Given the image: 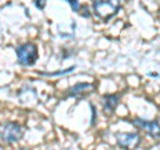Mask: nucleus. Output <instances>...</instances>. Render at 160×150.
Listing matches in <instances>:
<instances>
[{"label":"nucleus","mask_w":160,"mask_h":150,"mask_svg":"<svg viewBox=\"0 0 160 150\" xmlns=\"http://www.w3.org/2000/svg\"><path fill=\"white\" fill-rule=\"evenodd\" d=\"M120 4H122L120 0H95L93 12L102 20H108L113 15H116L120 8Z\"/></svg>","instance_id":"obj_1"},{"label":"nucleus","mask_w":160,"mask_h":150,"mask_svg":"<svg viewBox=\"0 0 160 150\" xmlns=\"http://www.w3.org/2000/svg\"><path fill=\"white\" fill-rule=\"evenodd\" d=\"M24 129L16 122H4L0 125V139L4 142H18L22 139Z\"/></svg>","instance_id":"obj_2"},{"label":"nucleus","mask_w":160,"mask_h":150,"mask_svg":"<svg viewBox=\"0 0 160 150\" xmlns=\"http://www.w3.org/2000/svg\"><path fill=\"white\" fill-rule=\"evenodd\" d=\"M18 60L22 65H32L38 60V47L35 44H23L16 48Z\"/></svg>","instance_id":"obj_3"},{"label":"nucleus","mask_w":160,"mask_h":150,"mask_svg":"<svg viewBox=\"0 0 160 150\" xmlns=\"http://www.w3.org/2000/svg\"><path fill=\"white\" fill-rule=\"evenodd\" d=\"M116 139L119 146L126 150H135L142 141L138 133H119L116 136Z\"/></svg>","instance_id":"obj_4"},{"label":"nucleus","mask_w":160,"mask_h":150,"mask_svg":"<svg viewBox=\"0 0 160 150\" xmlns=\"http://www.w3.org/2000/svg\"><path fill=\"white\" fill-rule=\"evenodd\" d=\"M132 124L139 126L140 129H143V130H146L153 138L160 137V121L159 120H156V121H146L143 118H135Z\"/></svg>","instance_id":"obj_5"},{"label":"nucleus","mask_w":160,"mask_h":150,"mask_svg":"<svg viewBox=\"0 0 160 150\" xmlns=\"http://www.w3.org/2000/svg\"><path fill=\"white\" fill-rule=\"evenodd\" d=\"M93 85L92 84H88V82H82V84H76L75 87H72L71 89L68 91V94L71 97H76V98H80L86 94L93 92Z\"/></svg>","instance_id":"obj_6"},{"label":"nucleus","mask_w":160,"mask_h":150,"mask_svg":"<svg viewBox=\"0 0 160 150\" xmlns=\"http://www.w3.org/2000/svg\"><path fill=\"white\" fill-rule=\"evenodd\" d=\"M119 100H120L119 94H109V96L104 97V109H106V112L113 113L115 109L118 106Z\"/></svg>","instance_id":"obj_7"},{"label":"nucleus","mask_w":160,"mask_h":150,"mask_svg":"<svg viewBox=\"0 0 160 150\" xmlns=\"http://www.w3.org/2000/svg\"><path fill=\"white\" fill-rule=\"evenodd\" d=\"M73 69H75V67L69 68V69H66V71H60V72H53V73H47L46 76H60V74H66V73H69V72H72Z\"/></svg>","instance_id":"obj_8"},{"label":"nucleus","mask_w":160,"mask_h":150,"mask_svg":"<svg viewBox=\"0 0 160 150\" xmlns=\"http://www.w3.org/2000/svg\"><path fill=\"white\" fill-rule=\"evenodd\" d=\"M67 2L69 3V6L72 7V9L75 12L79 11V2H78V0H67Z\"/></svg>","instance_id":"obj_9"},{"label":"nucleus","mask_w":160,"mask_h":150,"mask_svg":"<svg viewBox=\"0 0 160 150\" xmlns=\"http://www.w3.org/2000/svg\"><path fill=\"white\" fill-rule=\"evenodd\" d=\"M35 4L39 9H43L44 6H46V0H35Z\"/></svg>","instance_id":"obj_10"}]
</instances>
